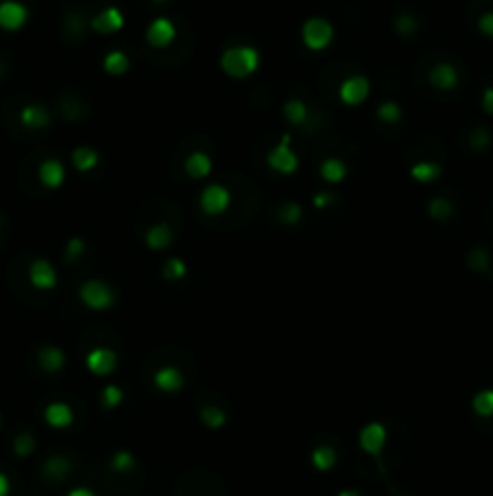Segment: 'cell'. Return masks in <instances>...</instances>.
<instances>
[{
	"label": "cell",
	"mask_w": 493,
	"mask_h": 496,
	"mask_svg": "<svg viewBox=\"0 0 493 496\" xmlns=\"http://www.w3.org/2000/svg\"><path fill=\"white\" fill-rule=\"evenodd\" d=\"M261 65V54L247 44H237L220 54V70L232 80H247Z\"/></svg>",
	"instance_id": "6da1fadb"
},
{
	"label": "cell",
	"mask_w": 493,
	"mask_h": 496,
	"mask_svg": "<svg viewBox=\"0 0 493 496\" xmlns=\"http://www.w3.org/2000/svg\"><path fill=\"white\" fill-rule=\"evenodd\" d=\"M78 298L92 312H106L116 305V291L106 281H102V278H88L80 286Z\"/></svg>",
	"instance_id": "7a4b0ae2"
},
{
	"label": "cell",
	"mask_w": 493,
	"mask_h": 496,
	"mask_svg": "<svg viewBox=\"0 0 493 496\" xmlns=\"http://www.w3.org/2000/svg\"><path fill=\"white\" fill-rule=\"evenodd\" d=\"M300 34H302L305 49H309V51L317 54V51H324V49L332 47L334 24L329 22L327 17H309V19H305Z\"/></svg>",
	"instance_id": "3957f363"
},
{
	"label": "cell",
	"mask_w": 493,
	"mask_h": 496,
	"mask_svg": "<svg viewBox=\"0 0 493 496\" xmlns=\"http://www.w3.org/2000/svg\"><path fill=\"white\" fill-rule=\"evenodd\" d=\"M358 445L363 453H368L370 458L378 463L380 470H385L382 453H385V445H387V426H385V424H380V422L365 424V426L358 431Z\"/></svg>",
	"instance_id": "277c9868"
},
{
	"label": "cell",
	"mask_w": 493,
	"mask_h": 496,
	"mask_svg": "<svg viewBox=\"0 0 493 496\" xmlns=\"http://www.w3.org/2000/svg\"><path fill=\"white\" fill-rule=\"evenodd\" d=\"M230 204H232L230 189H227L225 184H218V182L206 184L201 189V194H198V209H201L206 216H211V218L223 216L227 209H230Z\"/></svg>",
	"instance_id": "5b68a950"
},
{
	"label": "cell",
	"mask_w": 493,
	"mask_h": 496,
	"mask_svg": "<svg viewBox=\"0 0 493 496\" xmlns=\"http://www.w3.org/2000/svg\"><path fill=\"white\" fill-rule=\"evenodd\" d=\"M266 165L271 167L276 175H286V177L296 175L298 167H300V158L291 145V136H281V141H278V143L268 150Z\"/></svg>",
	"instance_id": "8992f818"
},
{
	"label": "cell",
	"mask_w": 493,
	"mask_h": 496,
	"mask_svg": "<svg viewBox=\"0 0 493 496\" xmlns=\"http://www.w3.org/2000/svg\"><path fill=\"white\" fill-rule=\"evenodd\" d=\"M370 90H373V85L365 75H350L339 85V99H341L344 107H360L370 97Z\"/></svg>",
	"instance_id": "52a82bcc"
},
{
	"label": "cell",
	"mask_w": 493,
	"mask_h": 496,
	"mask_svg": "<svg viewBox=\"0 0 493 496\" xmlns=\"http://www.w3.org/2000/svg\"><path fill=\"white\" fill-rule=\"evenodd\" d=\"M85 368H88L92 376L106 378L119 368V353L109 346H97L92 349V351H88V356H85Z\"/></svg>",
	"instance_id": "ba28073f"
},
{
	"label": "cell",
	"mask_w": 493,
	"mask_h": 496,
	"mask_svg": "<svg viewBox=\"0 0 493 496\" xmlns=\"http://www.w3.org/2000/svg\"><path fill=\"white\" fill-rule=\"evenodd\" d=\"M152 385L165 394H177L184 390L186 376H184V371L177 366H160L155 373H152Z\"/></svg>",
	"instance_id": "9c48e42d"
},
{
	"label": "cell",
	"mask_w": 493,
	"mask_h": 496,
	"mask_svg": "<svg viewBox=\"0 0 493 496\" xmlns=\"http://www.w3.org/2000/svg\"><path fill=\"white\" fill-rule=\"evenodd\" d=\"M29 10L19 0H3L0 3V29L5 32H17L27 24Z\"/></svg>",
	"instance_id": "30bf717a"
},
{
	"label": "cell",
	"mask_w": 493,
	"mask_h": 496,
	"mask_svg": "<svg viewBox=\"0 0 493 496\" xmlns=\"http://www.w3.org/2000/svg\"><path fill=\"white\" fill-rule=\"evenodd\" d=\"M177 37V27L170 17H155L145 29V42L152 49H167Z\"/></svg>",
	"instance_id": "8fae6325"
},
{
	"label": "cell",
	"mask_w": 493,
	"mask_h": 496,
	"mask_svg": "<svg viewBox=\"0 0 493 496\" xmlns=\"http://www.w3.org/2000/svg\"><path fill=\"white\" fill-rule=\"evenodd\" d=\"M29 283H32L37 291H54L56 283H58V271L54 269L49 259L44 257H37V259L29 264Z\"/></svg>",
	"instance_id": "7c38bea8"
},
{
	"label": "cell",
	"mask_w": 493,
	"mask_h": 496,
	"mask_svg": "<svg viewBox=\"0 0 493 496\" xmlns=\"http://www.w3.org/2000/svg\"><path fill=\"white\" fill-rule=\"evenodd\" d=\"M428 83L433 85L435 90H440V93H450V90H455L457 83H460V73H457V68L452 63L440 61V63H435L433 68L428 70Z\"/></svg>",
	"instance_id": "4fadbf2b"
},
{
	"label": "cell",
	"mask_w": 493,
	"mask_h": 496,
	"mask_svg": "<svg viewBox=\"0 0 493 496\" xmlns=\"http://www.w3.org/2000/svg\"><path fill=\"white\" fill-rule=\"evenodd\" d=\"M143 242L152 252H165L175 242V230H172L170 223H155L143 232Z\"/></svg>",
	"instance_id": "5bb4252c"
},
{
	"label": "cell",
	"mask_w": 493,
	"mask_h": 496,
	"mask_svg": "<svg viewBox=\"0 0 493 496\" xmlns=\"http://www.w3.org/2000/svg\"><path fill=\"white\" fill-rule=\"evenodd\" d=\"M126 24V17L119 8H104L92 17V32L97 34H116Z\"/></svg>",
	"instance_id": "9a60e30c"
},
{
	"label": "cell",
	"mask_w": 493,
	"mask_h": 496,
	"mask_svg": "<svg viewBox=\"0 0 493 496\" xmlns=\"http://www.w3.org/2000/svg\"><path fill=\"white\" fill-rule=\"evenodd\" d=\"M39 182H42L47 189L51 191H56V189H60V186L65 184V167L60 160H56V158H47L42 165H39Z\"/></svg>",
	"instance_id": "2e32d148"
},
{
	"label": "cell",
	"mask_w": 493,
	"mask_h": 496,
	"mask_svg": "<svg viewBox=\"0 0 493 496\" xmlns=\"http://www.w3.org/2000/svg\"><path fill=\"white\" fill-rule=\"evenodd\" d=\"M44 422L49 424L51 429H68L73 426L75 422V412L70 404L65 402H51L44 409Z\"/></svg>",
	"instance_id": "e0dca14e"
},
{
	"label": "cell",
	"mask_w": 493,
	"mask_h": 496,
	"mask_svg": "<svg viewBox=\"0 0 493 496\" xmlns=\"http://www.w3.org/2000/svg\"><path fill=\"white\" fill-rule=\"evenodd\" d=\"M51 119H54L51 111L39 102L27 104V107L19 111V121H22V126H27V129H32V131L47 129V126L51 124Z\"/></svg>",
	"instance_id": "ac0fdd59"
},
{
	"label": "cell",
	"mask_w": 493,
	"mask_h": 496,
	"mask_svg": "<svg viewBox=\"0 0 493 496\" xmlns=\"http://www.w3.org/2000/svg\"><path fill=\"white\" fill-rule=\"evenodd\" d=\"M184 172L191 177V179H208L213 172L211 155L203 153V150H194V153L184 160Z\"/></svg>",
	"instance_id": "d6986e66"
},
{
	"label": "cell",
	"mask_w": 493,
	"mask_h": 496,
	"mask_svg": "<svg viewBox=\"0 0 493 496\" xmlns=\"http://www.w3.org/2000/svg\"><path fill=\"white\" fill-rule=\"evenodd\" d=\"M309 463H312V467L317 470V472H332L334 467H337L339 463V453L334 445H317V448L309 453Z\"/></svg>",
	"instance_id": "ffe728a7"
},
{
	"label": "cell",
	"mask_w": 493,
	"mask_h": 496,
	"mask_svg": "<svg viewBox=\"0 0 493 496\" xmlns=\"http://www.w3.org/2000/svg\"><path fill=\"white\" fill-rule=\"evenodd\" d=\"M70 163H73V167L80 175H88V172H92L99 165V153L92 145H78L73 150V155H70Z\"/></svg>",
	"instance_id": "44dd1931"
},
{
	"label": "cell",
	"mask_w": 493,
	"mask_h": 496,
	"mask_svg": "<svg viewBox=\"0 0 493 496\" xmlns=\"http://www.w3.org/2000/svg\"><path fill=\"white\" fill-rule=\"evenodd\" d=\"M65 351L60 346H42L39 349V366L47 373H60L65 368Z\"/></svg>",
	"instance_id": "7402d4cb"
},
{
	"label": "cell",
	"mask_w": 493,
	"mask_h": 496,
	"mask_svg": "<svg viewBox=\"0 0 493 496\" xmlns=\"http://www.w3.org/2000/svg\"><path fill=\"white\" fill-rule=\"evenodd\" d=\"M319 177H322L327 184H341L346 177H348V165H346L341 158H327L319 165Z\"/></svg>",
	"instance_id": "603a6c76"
},
{
	"label": "cell",
	"mask_w": 493,
	"mask_h": 496,
	"mask_svg": "<svg viewBox=\"0 0 493 496\" xmlns=\"http://www.w3.org/2000/svg\"><path fill=\"white\" fill-rule=\"evenodd\" d=\"M198 419H201L203 426L211 429V431L225 429L227 422H230L227 412L223 407H218V404H206V407H201V412H198Z\"/></svg>",
	"instance_id": "cb8c5ba5"
},
{
	"label": "cell",
	"mask_w": 493,
	"mask_h": 496,
	"mask_svg": "<svg viewBox=\"0 0 493 496\" xmlns=\"http://www.w3.org/2000/svg\"><path fill=\"white\" fill-rule=\"evenodd\" d=\"M102 68H104L106 75H114V78H121L131 70V58L124 51H109L102 61Z\"/></svg>",
	"instance_id": "d4e9b609"
},
{
	"label": "cell",
	"mask_w": 493,
	"mask_h": 496,
	"mask_svg": "<svg viewBox=\"0 0 493 496\" xmlns=\"http://www.w3.org/2000/svg\"><path fill=\"white\" fill-rule=\"evenodd\" d=\"M283 119L288 121V124L293 126H305L309 119V107L302 102V99H288L286 104H283Z\"/></svg>",
	"instance_id": "484cf974"
},
{
	"label": "cell",
	"mask_w": 493,
	"mask_h": 496,
	"mask_svg": "<svg viewBox=\"0 0 493 496\" xmlns=\"http://www.w3.org/2000/svg\"><path fill=\"white\" fill-rule=\"evenodd\" d=\"M443 175V167L438 163H428V160H421V163L411 165V177L421 184H428V182H435Z\"/></svg>",
	"instance_id": "4316f807"
},
{
	"label": "cell",
	"mask_w": 493,
	"mask_h": 496,
	"mask_svg": "<svg viewBox=\"0 0 493 496\" xmlns=\"http://www.w3.org/2000/svg\"><path fill=\"white\" fill-rule=\"evenodd\" d=\"M70 472V463L65 458H60V455H54V458H49L47 463H44V474H47L49 479H54V482H63L65 477H68Z\"/></svg>",
	"instance_id": "83f0119b"
},
{
	"label": "cell",
	"mask_w": 493,
	"mask_h": 496,
	"mask_svg": "<svg viewBox=\"0 0 493 496\" xmlns=\"http://www.w3.org/2000/svg\"><path fill=\"white\" fill-rule=\"evenodd\" d=\"M471 409H474V414L481 419L493 417V390H481V392H476L474 399H471Z\"/></svg>",
	"instance_id": "f1b7e54d"
},
{
	"label": "cell",
	"mask_w": 493,
	"mask_h": 496,
	"mask_svg": "<svg viewBox=\"0 0 493 496\" xmlns=\"http://www.w3.org/2000/svg\"><path fill=\"white\" fill-rule=\"evenodd\" d=\"M124 399H126V392L119 385H104V387H102V392H99V404L104 409L121 407V404H124Z\"/></svg>",
	"instance_id": "f546056e"
},
{
	"label": "cell",
	"mask_w": 493,
	"mask_h": 496,
	"mask_svg": "<svg viewBox=\"0 0 493 496\" xmlns=\"http://www.w3.org/2000/svg\"><path fill=\"white\" fill-rule=\"evenodd\" d=\"M109 465H111L114 472L126 474V472H131V470L136 467V455L131 453V450H116V453L109 458Z\"/></svg>",
	"instance_id": "4dcf8cb0"
},
{
	"label": "cell",
	"mask_w": 493,
	"mask_h": 496,
	"mask_svg": "<svg viewBox=\"0 0 493 496\" xmlns=\"http://www.w3.org/2000/svg\"><path fill=\"white\" fill-rule=\"evenodd\" d=\"M186 271H189V266H186V262L179 259V257H170V259L165 262V266H162V276L170 278V281H179V278H184Z\"/></svg>",
	"instance_id": "1f68e13d"
},
{
	"label": "cell",
	"mask_w": 493,
	"mask_h": 496,
	"mask_svg": "<svg viewBox=\"0 0 493 496\" xmlns=\"http://www.w3.org/2000/svg\"><path fill=\"white\" fill-rule=\"evenodd\" d=\"M278 218L286 223V225H298V223L302 221V206H300L298 201H286V204H281V209H278Z\"/></svg>",
	"instance_id": "d6a6232c"
},
{
	"label": "cell",
	"mask_w": 493,
	"mask_h": 496,
	"mask_svg": "<svg viewBox=\"0 0 493 496\" xmlns=\"http://www.w3.org/2000/svg\"><path fill=\"white\" fill-rule=\"evenodd\" d=\"M428 216L433 221H447L452 216V204L447 199H443V196H435L428 204Z\"/></svg>",
	"instance_id": "836d02e7"
},
{
	"label": "cell",
	"mask_w": 493,
	"mask_h": 496,
	"mask_svg": "<svg viewBox=\"0 0 493 496\" xmlns=\"http://www.w3.org/2000/svg\"><path fill=\"white\" fill-rule=\"evenodd\" d=\"M401 116H404V111H401V104L396 102H382L378 107V119L385 121V124H396V121H401Z\"/></svg>",
	"instance_id": "e575fe53"
},
{
	"label": "cell",
	"mask_w": 493,
	"mask_h": 496,
	"mask_svg": "<svg viewBox=\"0 0 493 496\" xmlns=\"http://www.w3.org/2000/svg\"><path fill=\"white\" fill-rule=\"evenodd\" d=\"M34 448H37V443H34L32 433H19V436L15 438L13 450H15V455H17V458H27V455H32Z\"/></svg>",
	"instance_id": "d590c367"
},
{
	"label": "cell",
	"mask_w": 493,
	"mask_h": 496,
	"mask_svg": "<svg viewBox=\"0 0 493 496\" xmlns=\"http://www.w3.org/2000/svg\"><path fill=\"white\" fill-rule=\"evenodd\" d=\"M88 252V242L83 237H70L68 245H65V262H75Z\"/></svg>",
	"instance_id": "8d00e7d4"
},
{
	"label": "cell",
	"mask_w": 493,
	"mask_h": 496,
	"mask_svg": "<svg viewBox=\"0 0 493 496\" xmlns=\"http://www.w3.org/2000/svg\"><path fill=\"white\" fill-rule=\"evenodd\" d=\"M416 27H419V22H416L411 15H406V13H401V15H396V19H394V29L401 34V37H411V34L416 32Z\"/></svg>",
	"instance_id": "74e56055"
},
{
	"label": "cell",
	"mask_w": 493,
	"mask_h": 496,
	"mask_svg": "<svg viewBox=\"0 0 493 496\" xmlns=\"http://www.w3.org/2000/svg\"><path fill=\"white\" fill-rule=\"evenodd\" d=\"M479 32L486 37H493V13H484L479 17Z\"/></svg>",
	"instance_id": "f35d334b"
},
{
	"label": "cell",
	"mask_w": 493,
	"mask_h": 496,
	"mask_svg": "<svg viewBox=\"0 0 493 496\" xmlns=\"http://www.w3.org/2000/svg\"><path fill=\"white\" fill-rule=\"evenodd\" d=\"M312 204H314V209H324V206H329L332 204V191H319V194H314Z\"/></svg>",
	"instance_id": "ab89813d"
},
{
	"label": "cell",
	"mask_w": 493,
	"mask_h": 496,
	"mask_svg": "<svg viewBox=\"0 0 493 496\" xmlns=\"http://www.w3.org/2000/svg\"><path fill=\"white\" fill-rule=\"evenodd\" d=\"M484 109H486V114H493V88H486V93H484Z\"/></svg>",
	"instance_id": "60d3db41"
},
{
	"label": "cell",
	"mask_w": 493,
	"mask_h": 496,
	"mask_svg": "<svg viewBox=\"0 0 493 496\" xmlns=\"http://www.w3.org/2000/svg\"><path fill=\"white\" fill-rule=\"evenodd\" d=\"M65 496H97L90 487H73Z\"/></svg>",
	"instance_id": "b9f144b4"
},
{
	"label": "cell",
	"mask_w": 493,
	"mask_h": 496,
	"mask_svg": "<svg viewBox=\"0 0 493 496\" xmlns=\"http://www.w3.org/2000/svg\"><path fill=\"white\" fill-rule=\"evenodd\" d=\"M10 494V479L5 472H0V496H8Z\"/></svg>",
	"instance_id": "7bdbcfd3"
},
{
	"label": "cell",
	"mask_w": 493,
	"mask_h": 496,
	"mask_svg": "<svg viewBox=\"0 0 493 496\" xmlns=\"http://www.w3.org/2000/svg\"><path fill=\"white\" fill-rule=\"evenodd\" d=\"M337 496H360V492H355V489H344V492H339Z\"/></svg>",
	"instance_id": "ee69618b"
},
{
	"label": "cell",
	"mask_w": 493,
	"mask_h": 496,
	"mask_svg": "<svg viewBox=\"0 0 493 496\" xmlns=\"http://www.w3.org/2000/svg\"><path fill=\"white\" fill-rule=\"evenodd\" d=\"M155 3H165V0H155Z\"/></svg>",
	"instance_id": "f6af8a7d"
}]
</instances>
